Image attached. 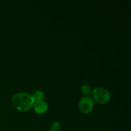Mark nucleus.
I'll return each mask as SVG.
<instances>
[{
  "mask_svg": "<svg viewBox=\"0 0 131 131\" xmlns=\"http://www.w3.org/2000/svg\"><path fill=\"white\" fill-rule=\"evenodd\" d=\"M35 101L31 95L26 92L17 93L12 99V104L15 109L20 112H26L33 108Z\"/></svg>",
  "mask_w": 131,
  "mask_h": 131,
  "instance_id": "f257e3e1",
  "label": "nucleus"
},
{
  "mask_svg": "<svg viewBox=\"0 0 131 131\" xmlns=\"http://www.w3.org/2000/svg\"><path fill=\"white\" fill-rule=\"evenodd\" d=\"M91 98L95 103L103 105L110 102L111 95L108 90L104 87L99 86L92 90Z\"/></svg>",
  "mask_w": 131,
  "mask_h": 131,
  "instance_id": "f03ea898",
  "label": "nucleus"
},
{
  "mask_svg": "<svg viewBox=\"0 0 131 131\" xmlns=\"http://www.w3.org/2000/svg\"><path fill=\"white\" fill-rule=\"evenodd\" d=\"M95 102L90 96L84 97L80 99L78 102V108L80 112L84 115H88L93 110Z\"/></svg>",
  "mask_w": 131,
  "mask_h": 131,
  "instance_id": "7ed1b4c3",
  "label": "nucleus"
},
{
  "mask_svg": "<svg viewBox=\"0 0 131 131\" xmlns=\"http://www.w3.org/2000/svg\"><path fill=\"white\" fill-rule=\"evenodd\" d=\"M33 109L35 112L39 115L46 114L49 110V105L44 100L36 101L33 104Z\"/></svg>",
  "mask_w": 131,
  "mask_h": 131,
  "instance_id": "20e7f679",
  "label": "nucleus"
},
{
  "mask_svg": "<svg viewBox=\"0 0 131 131\" xmlns=\"http://www.w3.org/2000/svg\"><path fill=\"white\" fill-rule=\"evenodd\" d=\"M81 92L82 95L84 97H87V96H90L92 93V87L87 84H84L81 86L80 88Z\"/></svg>",
  "mask_w": 131,
  "mask_h": 131,
  "instance_id": "39448f33",
  "label": "nucleus"
},
{
  "mask_svg": "<svg viewBox=\"0 0 131 131\" xmlns=\"http://www.w3.org/2000/svg\"><path fill=\"white\" fill-rule=\"evenodd\" d=\"M31 95L33 97V99H34L35 102H36V101H43L45 97L44 93L42 90H37L35 91Z\"/></svg>",
  "mask_w": 131,
  "mask_h": 131,
  "instance_id": "423d86ee",
  "label": "nucleus"
},
{
  "mask_svg": "<svg viewBox=\"0 0 131 131\" xmlns=\"http://www.w3.org/2000/svg\"><path fill=\"white\" fill-rule=\"evenodd\" d=\"M61 129V124L58 121H54L50 127V131H60Z\"/></svg>",
  "mask_w": 131,
  "mask_h": 131,
  "instance_id": "0eeeda50",
  "label": "nucleus"
},
{
  "mask_svg": "<svg viewBox=\"0 0 131 131\" xmlns=\"http://www.w3.org/2000/svg\"><path fill=\"white\" fill-rule=\"evenodd\" d=\"M0 38H1V36H0Z\"/></svg>",
  "mask_w": 131,
  "mask_h": 131,
  "instance_id": "6e6552de",
  "label": "nucleus"
}]
</instances>
